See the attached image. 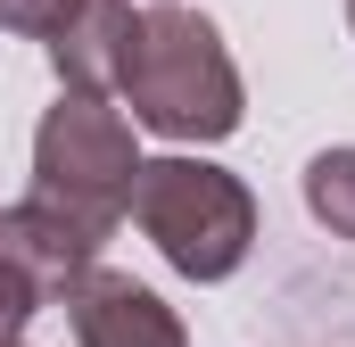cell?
<instances>
[{"mask_svg": "<svg viewBox=\"0 0 355 347\" xmlns=\"http://www.w3.org/2000/svg\"><path fill=\"white\" fill-rule=\"evenodd\" d=\"M132 182H141V149L124 108H107V91H58V108L33 133V190L116 232V215H132Z\"/></svg>", "mask_w": 355, "mask_h": 347, "instance_id": "cell-3", "label": "cell"}, {"mask_svg": "<svg viewBox=\"0 0 355 347\" xmlns=\"http://www.w3.org/2000/svg\"><path fill=\"white\" fill-rule=\"evenodd\" d=\"M306 207H314V223H331L339 240H355V149L306 158Z\"/></svg>", "mask_w": 355, "mask_h": 347, "instance_id": "cell-7", "label": "cell"}, {"mask_svg": "<svg viewBox=\"0 0 355 347\" xmlns=\"http://www.w3.org/2000/svg\"><path fill=\"white\" fill-rule=\"evenodd\" d=\"M67 323H75V347H190L182 314L132 273H75L67 281Z\"/></svg>", "mask_w": 355, "mask_h": 347, "instance_id": "cell-4", "label": "cell"}, {"mask_svg": "<svg viewBox=\"0 0 355 347\" xmlns=\"http://www.w3.org/2000/svg\"><path fill=\"white\" fill-rule=\"evenodd\" d=\"M116 91H124L132 124L157 133V141H223L248 116L240 108V67H232L223 33L207 17H190V8H166V0L149 17H132Z\"/></svg>", "mask_w": 355, "mask_h": 347, "instance_id": "cell-1", "label": "cell"}, {"mask_svg": "<svg viewBox=\"0 0 355 347\" xmlns=\"http://www.w3.org/2000/svg\"><path fill=\"white\" fill-rule=\"evenodd\" d=\"M75 17L83 0H0V33H25V42H58Z\"/></svg>", "mask_w": 355, "mask_h": 347, "instance_id": "cell-8", "label": "cell"}, {"mask_svg": "<svg viewBox=\"0 0 355 347\" xmlns=\"http://www.w3.org/2000/svg\"><path fill=\"white\" fill-rule=\"evenodd\" d=\"M8 347H25V339H8Z\"/></svg>", "mask_w": 355, "mask_h": 347, "instance_id": "cell-11", "label": "cell"}, {"mask_svg": "<svg viewBox=\"0 0 355 347\" xmlns=\"http://www.w3.org/2000/svg\"><path fill=\"white\" fill-rule=\"evenodd\" d=\"M124 33H132V8L124 0H83V17L50 42V67L67 91H116V67H124Z\"/></svg>", "mask_w": 355, "mask_h": 347, "instance_id": "cell-6", "label": "cell"}, {"mask_svg": "<svg viewBox=\"0 0 355 347\" xmlns=\"http://www.w3.org/2000/svg\"><path fill=\"white\" fill-rule=\"evenodd\" d=\"M132 223L190 281H223L257 248V198H248V182L207 166V158H149L141 182H132Z\"/></svg>", "mask_w": 355, "mask_h": 347, "instance_id": "cell-2", "label": "cell"}, {"mask_svg": "<svg viewBox=\"0 0 355 347\" xmlns=\"http://www.w3.org/2000/svg\"><path fill=\"white\" fill-rule=\"evenodd\" d=\"M347 25H355V0H347Z\"/></svg>", "mask_w": 355, "mask_h": 347, "instance_id": "cell-10", "label": "cell"}, {"mask_svg": "<svg viewBox=\"0 0 355 347\" xmlns=\"http://www.w3.org/2000/svg\"><path fill=\"white\" fill-rule=\"evenodd\" d=\"M33 314H42V281H33L17 257H0V347L25 339V323H33Z\"/></svg>", "mask_w": 355, "mask_h": 347, "instance_id": "cell-9", "label": "cell"}, {"mask_svg": "<svg viewBox=\"0 0 355 347\" xmlns=\"http://www.w3.org/2000/svg\"><path fill=\"white\" fill-rule=\"evenodd\" d=\"M107 248V223H91L75 215L67 198H50V190H33V198H17L8 215H0V257H17L33 281H42V298H67V281L91 273Z\"/></svg>", "mask_w": 355, "mask_h": 347, "instance_id": "cell-5", "label": "cell"}]
</instances>
